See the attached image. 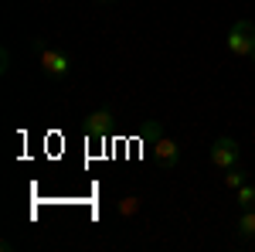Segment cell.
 <instances>
[{
    "label": "cell",
    "instance_id": "3",
    "mask_svg": "<svg viewBox=\"0 0 255 252\" xmlns=\"http://www.w3.org/2000/svg\"><path fill=\"white\" fill-rule=\"evenodd\" d=\"M34 48L41 51V72L51 78H65L72 72V58L65 51H55V48H41V41H34Z\"/></svg>",
    "mask_w": 255,
    "mask_h": 252
},
{
    "label": "cell",
    "instance_id": "2",
    "mask_svg": "<svg viewBox=\"0 0 255 252\" xmlns=\"http://www.w3.org/2000/svg\"><path fill=\"white\" fill-rule=\"evenodd\" d=\"M238 154H242V147H238V140H232V136H218L215 143H211V164H215L218 171L238 167Z\"/></svg>",
    "mask_w": 255,
    "mask_h": 252
},
{
    "label": "cell",
    "instance_id": "6",
    "mask_svg": "<svg viewBox=\"0 0 255 252\" xmlns=\"http://www.w3.org/2000/svg\"><path fill=\"white\" fill-rule=\"evenodd\" d=\"M238 205H242V212H255V188L252 184L238 188Z\"/></svg>",
    "mask_w": 255,
    "mask_h": 252
},
{
    "label": "cell",
    "instance_id": "8",
    "mask_svg": "<svg viewBox=\"0 0 255 252\" xmlns=\"http://www.w3.org/2000/svg\"><path fill=\"white\" fill-rule=\"evenodd\" d=\"M242 184H245V171H242V167H232V171L225 174V188H232V191H238Z\"/></svg>",
    "mask_w": 255,
    "mask_h": 252
},
{
    "label": "cell",
    "instance_id": "4",
    "mask_svg": "<svg viewBox=\"0 0 255 252\" xmlns=\"http://www.w3.org/2000/svg\"><path fill=\"white\" fill-rule=\"evenodd\" d=\"M150 150H153V160H157L160 167H167V171H174L177 164H180V147L170 136H160L157 143H150Z\"/></svg>",
    "mask_w": 255,
    "mask_h": 252
},
{
    "label": "cell",
    "instance_id": "1",
    "mask_svg": "<svg viewBox=\"0 0 255 252\" xmlns=\"http://www.w3.org/2000/svg\"><path fill=\"white\" fill-rule=\"evenodd\" d=\"M228 51L238 58H252L255 55V24L252 20H235L228 27Z\"/></svg>",
    "mask_w": 255,
    "mask_h": 252
},
{
    "label": "cell",
    "instance_id": "7",
    "mask_svg": "<svg viewBox=\"0 0 255 252\" xmlns=\"http://www.w3.org/2000/svg\"><path fill=\"white\" fill-rule=\"evenodd\" d=\"M238 235L242 239H255V212H245L238 218Z\"/></svg>",
    "mask_w": 255,
    "mask_h": 252
},
{
    "label": "cell",
    "instance_id": "5",
    "mask_svg": "<svg viewBox=\"0 0 255 252\" xmlns=\"http://www.w3.org/2000/svg\"><path fill=\"white\" fill-rule=\"evenodd\" d=\"M109 130H113V109H109V106L92 109V113L85 116V133L92 136V140H102Z\"/></svg>",
    "mask_w": 255,
    "mask_h": 252
},
{
    "label": "cell",
    "instance_id": "12",
    "mask_svg": "<svg viewBox=\"0 0 255 252\" xmlns=\"http://www.w3.org/2000/svg\"><path fill=\"white\" fill-rule=\"evenodd\" d=\"M99 3H113V0H99Z\"/></svg>",
    "mask_w": 255,
    "mask_h": 252
},
{
    "label": "cell",
    "instance_id": "9",
    "mask_svg": "<svg viewBox=\"0 0 255 252\" xmlns=\"http://www.w3.org/2000/svg\"><path fill=\"white\" fill-rule=\"evenodd\" d=\"M139 212V198H123L119 201V215H136Z\"/></svg>",
    "mask_w": 255,
    "mask_h": 252
},
{
    "label": "cell",
    "instance_id": "10",
    "mask_svg": "<svg viewBox=\"0 0 255 252\" xmlns=\"http://www.w3.org/2000/svg\"><path fill=\"white\" fill-rule=\"evenodd\" d=\"M143 136H146L150 143H157L160 136H163V126H160V123H150V126H143Z\"/></svg>",
    "mask_w": 255,
    "mask_h": 252
},
{
    "label": "cell",
    "instance_id": "11",
    "mask_svg": "<svg viewBox=\"0 0 255 252\" xmlns=\"http://www.w3.org/2000/svg\"><path fill=\"white\" fill-rule=\"evenodd\" d=\"M0 72H3V75L10 72V51H7V48L0 51Z\"/></svg>",
    "mask_w": 255,
    "mask_h": 252
}]
</instances>
